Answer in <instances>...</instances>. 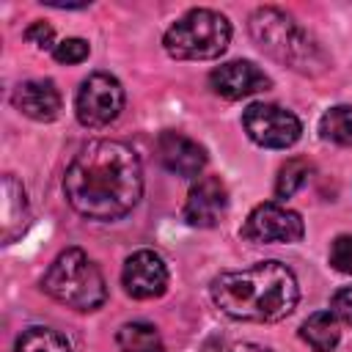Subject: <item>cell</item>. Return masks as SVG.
Returning a JSON list of instances; mask_svg holds the SVG:
<instances>
[{"label":"cell","mask_w":352,"mask_h":352,"mask_svg":"<svg viewBox=\"0 0 352 352\" xmlns=\"http://www.w3.org/2000/svg\"><path fill=\"white\" fill-rule=\"evenodd\" d=\"M14 107L33 118V121H55L60 116V107H63V99H60V91L52 80H25L14 88V96H11Z\"/></svg>","instance_id":"4fadbf2b"},{"label":"cell","mask_w":352,"mask_h":352,"mask_svg":"<svg viewBox=\"0 0 352 352\" xmlns=\"http://www.w3.org/2000/svg\"><path fill=\"white\" fill-rule=\"evenodd\" d=\"M319 135L336 146H352V104L330 107L319 121Z\"/></svg>","instance_id":"e0dca14e"},{"label":"cell","mask_w":352,"mask_h":352,"mask_svg":"<svg viewBox=\"0 0 352 352\" xmlns=\"http://www.w3.org/2000/svg\"><path fill=\"white\" fill-rule=\"evenodd\" d=\"M302 217L283 206V204H275V201H267V204H258L245 226H242V236L253 245H292V242H300L302 239Z\"/></svg>","instance_id":"ba28073f"},{"label":"cell","mask_w":352,"mask_h":352,"mask_svg":"<svg viewBox=\"0 0 352 352\" xmlns=\"http://www.w3.org/2000/svg\"><path fill=\"white\" fill-rule=\"evenodd\" d=\"M157 160L165 170L176 173V176H184V179H192L204 170L206 165V151L198 140L187 138L184 132H176V129H165L157 135Z\"/></svg>","instance_id":"7c38bea8"},{"label":"cell","mask_w":352,"mask_h":352,"mask_svg":"<svg viewBox=\"0 0 352 352\" xmlns=\"http://www.w3.org/2000/svg\"><path fill=\"white\" fill-rule=\"evenodd\" d=\"M300 336L302 341L314 349V352H333L338 338H341V330H338V319L333 311H316L311 314L302 327H300Z\"/></svg>","instance_id":"9a60e30c"},{"label":"cell","mask_w":352,"mask_h":352,"mask_svg":"<svg viewBox=\"0 0 352 352\" xmlns=\"http://www.w3.org/2000/svg\"><path fill=\"white\" fill-rule=\"evenodd\" d=\"M228 352H272V349L261 346V344H253V341H242V344H234Z\"/></svg>","instance_id":"cb8c5ba5"},{"label":"cell","mask_w":352,"mask_h":352,"mask_svg":"<svg viewBox=\"0 0 352 352\" xmlns=\"http://www.w3.org/2000/svg\"><path fill=\"white\" fill-rule=\"evenodd\" d=\"M116 344L121 352H165L162 338L148 322H126L116 333Z\"/></svg>","instance_id":"2e32d148"},{"label":"cell","mask_w":352,"mask_h":352,"mask_svg":"<svg viewBox=\"0 0 352 352\" xmlns=\"http://www.w3.org/2000/svg\"><path fill=\"white\" fill-rule=\"evenodd\" d=\"M88 52H91V47H88L85 38H63V41H58V47L52 50V58H55L58 63L72 66V63H82V60L88 58Z\"/></svg>","instance_id":"ffe728a7"},{"label":"cell","mask_w":352,"mask_h":352,"mask_svg":"<svg viewBox=\"0 0 352 352\" xmlns=\"http://www.w3.org/2000/svg\"><path fill=\"white\" fill-rule=\"evenodd\" d=\"M250 33L270 58L300 74H319L327 69V55L319 41L280 8H256L250 16Z\"/></svg>","instance_id":"3957f363"},{"label":"cell","mask_w":352,"mask_h":352,"mask_svg":"<svg viewBox=\"0 0 352 352\" xmlns=\"http://www.w3.org/2000/svg\"><path fill=\"white\" fill-rule=\"evenodd\" d=\"M124 110V88L121 82L107 72L88 74L74 96V113L77 121L88 129L110 126Z\"/></svg>","instance_id":"8992f818"},{"label":"cell","mask_w":352,"mask_h":352,"mask_svg":"<svg viewBox=\"0 0 352 352\" xmlns=\"http://www.w3.org/2000/svg\"><path fill=\"white\" fill-rule=\"evenodd\" d=\"M121 283L135 300H154L168 289V267L154 250H135L121 270Z\"/></svg>","instance_id":"9c48e42d"},{"label":"cell","mask_w":352,"mask_h":352,"mask_svg":"<svg viewBox=\"0 0 352 352\" xmlns=\"http://www.w3.org/2000/svg\"><path fill=\"white\" fill-rule=\"evenodd\" d=\"M16 352H72V346L52 327H28L16 338Z\"/></svg>","instance_id":"ac0fdd59"},{"label":"cell","mask_w":352,"mask_h":352,"mask_svg":"<svg viewBox=\"0 0 352 352\" xmlns=\"http://www.w3.org/2000/svg\"><path fill=\"white\" fill-rule=\"evenodd\" d=\"M272 80L250 60H228L209 72V88L223 99H245L258 91H267Z\"/></svg>","instance_id":"30bf717a"},{"label":"cell","mask_w":352,"mask_h":352,"mask_svg":"<svg viewBox=\"0 0 352 352\" xmlns=\"http://www.w3.org/2000/svg\"><path fill=\"white\" fill-rule=\"evenodd\" d=\"M231 25L212 8H192L165 30V52L176 60H212L228 50Z\"/></svg>","instance_id":"5b68a950"},{"label":"cell","mask_w":352,"mask_h":352,"mask_svg":"<svg viewBox=\"0 0 352 352\" xmlns=\"http://www.w3.org/2000/svg\"><path fill=\"white\" fill-rule=\"evenodd\" d=\"M333 314H336V319H341L344 324H349L352 327V286H344V289H338L336 294H333Z\"/></svg>","instance_id":"603a6c76"},{"label":"cell","mask_w":352,"mask_h":352,"mask_svg":"<svg viewBox=\"0 0 352 352\" xmlns=\"http://www.w3.org/2000/svg\"><path fill=\"white\" fill-rule=\"evenodd\" d=\"M63 195L69 206L88 220H121L143 195V168L138 154L118 140H91L69 162Z\"/></svg>","instance_id":"6da1fadb"},{"label":"cell","mask_w":352,"mask_h":352,"mask_svg":"<svg viewBox=\"0 0 352 352\" xmlns=\"http://www.w3.org/2000/svg\"><path fill=\"white\" fill-rule=\"evenodd\" d=\"M41 289L52 300L74 311H96L107 300V283L102 270L80 248H66L58 253V258L41 278Z\"/></svg>","instance_id":"277c9868"},{"label":"cell","mask_w":352,"mask_h":352,"mask_svg":"<svg viewBox=\"0 0 352 352\" xmlns=\"http://www.w3.org/2000/svg\"><path fill=\"white\" fill-rule=\"evenodd\" d=\"M214 305L239 322H278L300 300L294 272L280 261H258L245 270L220 272L212 280Z\"/></svg>","instance_id":"7a4b0ae2"},{"label":"cell","mask_w":352,"mask_h":352,"mask_svg":"<svg viewBox=\"0 0 352 352\" xmlns=\"http://www.w3.org/2000/svg\"><path fill=\"white\" fill-rule=\"evenodd\" d=\"M25 38L30 41V44H36L38 50H55L58 44H55V30L47 25V22H33V25H28L25 28Z\"/></svg>","instance_id":"7402d4cb"},{"label":"cell","mask_w":352,"mask_h":352,"mask_svg":"<svg viewBox=\"0 0 352 352\" xmlns=\"http://www.w3.org/2000/svg\"><path fill=\"white\" fill-rule=\"evenodd\" d=\"M242 126L248 138L264 148H289L300 140L302 132V124L292 110L270 102L248 104L242 113Z\"/></svg>","instance_id":"52a82bcc"},{"label":"cell","mask_w":352,"mask_h":352,"mask_svg":"<svg viewBox=\"0 0 352 352\" xmlns=\"http://www.w3.org/2000/svg\"><path fill=\"white\" fill-rule=\"evenodd\" d=\"M228 209V190L217 176H201L184 201V220L195 228H214Z\"/></svg>","instance_id":"8fae6325"},{"label":"cell","mask_w":352,"mask_h":352,"mask_svg":"<svg viewBox=\"0 0 352 352\" xmlns=\"http://www.w3.org/2000/svg\"><path fill=\"white\" fill-rule=\"evenodd\" d=\"M308 176H311V162H308V160H302V157L286 160V162L280 165V170H278V179H275V195H278L280 201L292 198V195L308 182Z\"/></svg>","instance_id":"d6986e66"},{"label":"cell","mask_w":352,"mask_h":352,"mask_svg":"<svg viewBox=\"0 0 352 352\" xmlns=\"http://www.w3.org/2000/svg\"><path fill=\"white\" fill-rule=\"evenodd\" d=\"M330 267L344 272V275H352V234H341L333 239L330 245Z\"/></svg>","instance_id":"44dd1931"},{"label":"cell","mask_w":352,"mask_h":352,"mask_svg":"<svg viewBox=\"0 0 352 352\" xmlns=\"http://www.w3.org/2000/svg\"><path fill=\"white\" fill-rule=\"evenodd\" d=\"M28 226V195L25 187L6 173L3 176V214H0V239L11 245L16 236H22Z\"/></svg>","instance_id":"5bb4252c"}]
</instances>
